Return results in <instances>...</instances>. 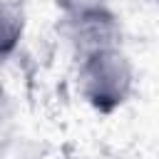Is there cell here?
I'll use <instances>...</instances> for the list:
<instances>
[{
    "instance_id": "cell-3",
    "label": "cell",
    "mask_w": 159,
    "mask_h": 159,
    "mask_svg": "<svg viewBox=\"0 0 159 159\" xmlns=\"http://www.w3.org/2000/svg\"><path fill=\"white\" fill-rule=\"evenodd\" d=\"M25 35V12L12 0H0V60L10 57Z\"/></svg>"
},
{
    "instance_id": "cell-6",
    "label": "cell",
    "mask_w": 159,
    "mask_h": 159,
    "mask_svg": "<svg viewBox=\"0 0 159 159\" xmlns=\"http://www.w3.org/2000/svg\"><path fill=\"white\" fill-rule=\"evenodd\" d=\"M157 2H159V0H157Z\"/></svg>"
},
{
    "instance_id": "cell-2",
    "label": "cell",
    "mask_w": 159,
    "mask_h": 159,
    "mask_svg": "<svg viewBox=\"0 0 159 159\" xmlns=\"http://www.w3.org/2000/svg\"><path fill=\"white\" fill-rule=\"evenodd\" d=\"M65 35L77 60L89 57L102 50H114L122 45V25L117 15L102 2L72 15H65Z\"/></svg>"
},
{
    "instance_id": "cell-5",
    "label": "cell",
    "mask_w": 159,
    "mask_h": 159,
    "mask_svg": "<svg viewBox=\"0 0 159 159\" xmlns=\"http://www.w3.org/2000/svg\"><path fill=\"white\" fill-rule=\"evenodd\" d=\"M5 114H7V89H5V84L0 80V124H2Z\"/></svg>"
},
{
    "instance_id": "cell-1",
    "label": "cell",
    "mask_w": 159,
    "mask_h": 159,
    "mask_svg": "<svg viewBox=\"0 0 159 159\" xmlns=\"http://www.w3.org/2000/svg\"><path fill=\"white\" fill-rule=\"evenodd\" d=\"M77 87L94 112L109 114L129 99L134 89V67L122 47L94 52L80 60Z\"/></svg>"
},
{
    "instance_id": "cell-4",
    "label": "cell",
    "mask_w": 159,
    "mask_h": 159,
    "mask_svg": "<svg viewBox=\"0 0 159 159\" xmlns=\"http://www.w3.org/2000/svg\"><path fill=\"white\" fill-rule=\"evenodd\" d=\"M102 2H104V0H55V5H57L65 15H72V12H80V10L102 5Z\"/></svg>"
}]
</instances>
